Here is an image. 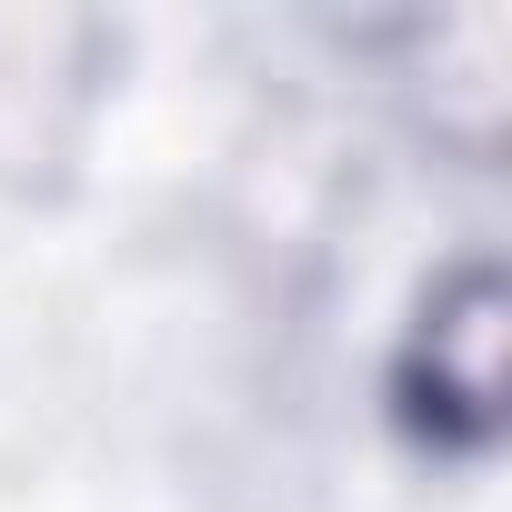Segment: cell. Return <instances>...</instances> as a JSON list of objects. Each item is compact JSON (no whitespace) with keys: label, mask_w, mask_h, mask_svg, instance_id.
<instances>
[{"label":"cell","mask_w":512,"mask_h":512,"mask_svg":"<svg viewBox=\"0 0 512 512\" xmlns=\"http://www.w3.org/2000/svg\"><path fill=\"white\" fill-rule=\"evenodd\" d=\"M382 51H402V91H412V121L432 131V151L492 171V151H502V51H512V21L502 11L402 21V31H382Z\"/></svg>","instance_id":"cell-3"},{"label":"cell","mask_w":512,"mask_h":512,"mask_svg":"<svg viewBox=\"0 0 512 512\" xmlns=\"http://www.w3.org/2000/svg\"><path fill=\"white\" fill-rule=\"evenodd\" d=\"M502 392H512V292H502L492 251H462L412 292V312L392 332L382 422L402 432V452L472 472L502 452V412H512Z\"/></svg>","instance_id":"cell-1"},{"label":"cell","mask_w":512,"mask_h":512,"mask_svg":"<svg viewBox=\"0 0 512 512\" xmlns=\"http://www.w3.org/2000/svg\"><path fill=\"white\" fill-rule=\"evenodd\" d=\"M121 31L101 11H0V201H61L111 101Z\"/></svg>","instance_id":"cell-2"}]
</instances>
